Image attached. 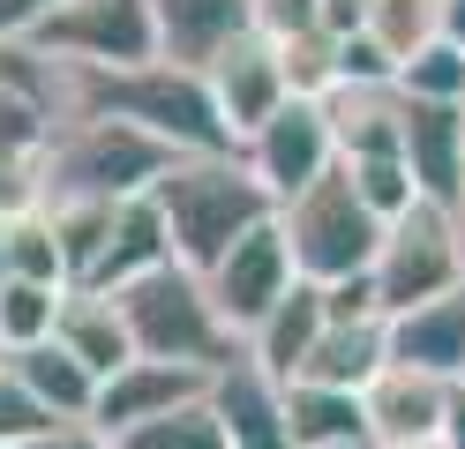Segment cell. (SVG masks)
<instances>
[{
    "mask_svg": "<svg viewBox=\"0 0 465 449\" xmlns=\"http://www.w3.org/2000/svg\"><path fill=\"white\" fill-rule=\"evenodd\" d=\"M158 23V53L203 68L218 45H232L241 30H255V0H151Z\"/></svg>",
    "mask_w": 465,
    "mask_h": 449,
    "instance_id": "19",
    "label": "cell"
},
{
    "mask_svg": "<svg viewBox=\"0 0 465 449\" xmlns=\"http://www.w3.org/2000/svg\"><path fill=\"white\" fill-rule=\"evenodd\" d=\"M8 278H31V285H61V292H75L68 248H61V232H53L45 210H23V218H8Z\"/></svg>",
    "mask_w": 465,
    "mask_h": 449,
    "instance_id": "24",
    "label": "cell"
},
{
    "mask_svg": "<svg viewBox=\"0 0 465 449\" xmlns=\"http://www.w3.org/2000/svg\"><path fill=\"white\" fill-rule=\"evenodd\" d=\"M323 322H331V292H323V285H308V278H293V285H285V299L248 329L241 345L263 359L278 382H293V375H301V359L315 352V337H323Z\"/></svg>",
    "mask_w": 465,
    "mask_h": 449,
    "instance_id": "18",
    "label": "cell"
},
{
    "mask_svg": "<svg viewBox=\"0 0 465 449\" xmlns=\"http://www.w3.org/2000/svg\"><path fill=\"white\" fill-rule=\"evenodd\" d=\"M203 367H173V359H128V367H113L105 382H98V397H91V419L105 434H128L135 419H158V412H173V405H188V397H203Z\"/></svg>",
    "mask_w": 465,
    "mask_h": 449,
    "instance_id": "14",
    "label": "cell"
},
{
    "mask_svg": "<svg viewBox=\"0 0 465 449\" xmlns=\"http://www.w3.org/2000/svg\"><path fill=\"white\" fill-rule=\"evenodd\" d=\"M450 210H458V232H465V180H458V202H450Z\"/></svg>",
    "mask_w": 465,
    "mask_h": 449,
    "instance_id": "39",
    "label": "cell"
},
{
    "mask_svg": "<svg viewBox=\"0 0 465 449\" xmlns=\"http://www.w3.org/2000/svg\"><path fill=\"white\" fill-rule=\"evenodd\" d=\"M53 337H61V345H68L98 382H105L113 367H128V359H135V337H128L121 299H113V292H83V285H75V292L61 299V322H53Z\"/></svg>",
    "mask_w": 465,
    "mask_h": 449,
    "instance_id": "20",
    "label": "cell"
},
{
    "mask_svg": "<svg viewBox=\"0 0 465 449\" xmlns=\"http://www.w3.org/2000/svg\"><path fill=\"white\" fill-rule=\"evenodd\" d=\"M398 90L405 98H443V105H465V53L450 38H428L420 53L398 60Z\"/></svg>",
    "mask_w": 465,
    "mask_h": 449,
    "instance_id": "27",
    "label": "cell"
},
{
    "mask_svg": "<svg viewBox=\"0 0 465 449\" xmlns=\"http://www.w3.org/2000/svg\"><path fill=\"white\" fill-rule=\"evenodd\" d=\"M0 278H8V218H0Z\"/></svg>",
    "mask_w": 465,
    "mask_h": 449,
    "instance_id": "37",
    "label": "cell"
},
{
    "mask_svg": "<svg viewBox=\"0 0 465 449\" xmlns=\"http://www.w3.org/2000/svg\"><path fill=\"white\" fill-rule=\"evenodd\" d=\"M61 285H31V278H0V352H23L53 337V322H61Z\"/></svg>",
    "mask_w": 465,
    "mask_h": 449,
    "instance_id": "25",
    "label": "cell"
},
{
    "mask_svg": "<svg viewBox=\"0 0 465 449\" xmlns=\"http://www.w3.org/2000/svg\"><path fill=\"white\" fill-rule=\"evenodd\" d=\"M338 449H375V442H338Z\"/></svg>",
    "mask_w": 465,
    "mask_h": 449,
    "instance_id": "40",
    "label": "cell"
},
{
    "mask_svg": "<svg viewBox=\"0 0 465 449\" xmlns=\"http://www.w3.org/2000/svg\"><path fill=\"white\" fill-rule=\"evenodd\" d=\"M255 30H263V38H301V30H323V0H255Z\"/></svg>",
    "mask_w": 465,
    "mask_h": 449,
    "instance_id": "31",
    "label": "cell"
},
{
    "mask_svg": "<svg viewBox=\"0 0 465 449\" xmlns=\"http://www.w3.org/2000/svg\"><path fill=\"white\" fill-rule=\"evenodd\" d=\"M181 150L105 112H61L45 135V202H128L151 195Z\"/></svg>",
    "mask_w": 465,
    "mask_h": 449,
    "instance_id": "3",
    "label": "cell"
},
{
    "mask_svg": "<svg viewBox=\"0 0 465 449\" xmlns=\"http://www.w3.org/2000/svg\"><path fill=\"white\" fill-rule=\"evenodd\" d=\"M203 397H211V412H218V427H225L232 449H293V427H285V382L248 345L232 352L225 367H211Z\"/></svg>",
    "mask_w": 465,
    "mask_h": 449,
    "instance_id": "11",
    "label": "cell"
},
{
    "mask_svg": "<svg viewBox=\"0 0 465 449\" xmlns=\"http://www.w3.org/2000/svg\"><path fill=\"white\" fill-rule=\"evenodd\" d=\"M391 359L420 367V375H443V382H465V285L391 315Z\"/></svg>",
    "mask_w": 465,
    "mask_h": 449,
    "instance_id": "17",
    "label": "cell"
},
{
    "mask_svg": "<svg viewBox=\"0 0 465 449\" xmlns=\"http://www.w3.org/2000/svg\"><path fill=\"white\" fill-rule=\"evenodd\" d=\"M113 449H232V442L218 427L211 397H188V405H173L158 419H135L128 434H113Z\"/></svg>",
    "mask_w": 465,
    "mask_h": 449,
    "instance_id": "23",
    "label": "cell"
},
{
    "mask_svg": "<svg viewBox=\"0 0 465 449\" xmlns=\"http://www.w3.org/2000/svg\"><path fill=\"white\" fill-rule=\"evenodd\" d=\"M278 60H285V83H293V98H323V90L338 83V38H331V30L278 38Z\"/></svg>",
    "mask_w": 465,
    "mask_h": 449,
    "instance_id": "29",
    "label": "cell"
},
{
    "mask_svg": "<svg viewBox=\"0 0 465 449\" xmlns=\"http://www.w3.org/2000/svg\"><path fill=\"white\" fill-rule=\"evenodd\" d=\"M398 150H405L413 188L428 202H458V180H465V105L405 98L398 90Z\"/></svg>",
    "mask_w": 465,
    "mask_h": 449,
    "instance_id": "12",
    "label": "cell"
},
{
    "mask_svg": "<svg viewBox=\"0 0 465 449\" xmlns=\"http://www.w3.org/2000/svg\"><path fill=\"white\" fill-rule=\"evenodd\" d=\"M293 278H301V269H293V248H285V232H278V210H271L263 225H248L211 269H203V285H211L218 315L232 322V337H248V329L285 299Z\"/></svg>",
    "mask_w": 465,
    "mask_h": 449,
    "instance_id": "9",
    "label": "cell"
},
{
    "mask_svg": "<svg viewBox=\"0 0 465 449\" xmlns=\"http://www.w3.org/2000/svg\"><path fill=\"white\" fill-rule=\"evenodd\" d=\"M23 45L45 53L53 68H135L158 60V23L151 0H61Z\"/></svg>",
    "mask_w": 465,
    "mask_h": 449,
    "instance_id": "7",
    "label": "cell"
},
{
    "mask_svg": "<svg viewBox=\"0 0 465 449\" xmlns=\"http://www.w3.org/2000/svg\"><path fill=\"white\" fill-rule=\"evenodd\" d=\"M368 285H375V307L405 315L420 299H443L465 285V232H458V210L450 202H413L383 225V248L368 262Z\"/></svg>",
    "mask_w": 465,
    "mask_h": 449,
    "instance_id": "6",
    "label": "cell"
},
{
    "mask_svg": "<svg viewBox=\"0 0 465 449\" xmlns=\"http://www.w3.org/2000/svg\"><path fill=\"white\" fill-rule=\"evenodd\" d=\"M23 449H113V434L98 427V419H45Z\"/></svg>",
    "mask_w": 465,
    "mask_h": 449,
    "instance_id": "32",
    "label": "cell"
},
{
    "mask_svg": "<svg viewBox=\"0 0 465 449\" xmlns=\"http://www.w3.org/2000/svg\"><path fill=\"white\" fill-rule=\"evenodd\" d=\"M151 202L165 218L173 262H188V269H211L248 225H263L278 210L271 188L248 172L241 150H181V158L165 165V180L151 188Z\"/></svg>",
    "mask_w": 465,
    "mask_h": 449,
    "instance_id": "2",
    "label": "cell"
},
{
    "mask_svg": "<svg viewBox=\"0 0 465 449\" xmlns=\"http://www.w3.org/2000/svg\"><path fill=\"white\" fill-rule=\"evenodd\" d=\"M345 180L361 188V202L375 210V218H398V210H413L420 202V188H413V165L398 158V150H383V158H345Z\"/></svg>",
    "mask_w": 465,
    "mask_h": 449,
    "instance_id": "28",
    "label": "cell"
},
{
    "mask_svg": "<svg viewBox=\"0 0 465 449\" xmlns=\"http://www.w3.org/2000/svg\"><path fill=\"white\" fill-rule=\"evenodd\" d=\"M391 367V315H331L315 352L301 359L293 382H331V389H368Z\"/></svg>",
    "mask_w": 465,
    "mask_h": 449,
    "instance_id": "16",
    "label": "cell"
},
{
    "mask_svg": "<svg viewBox=\"0 0 465 449\" xmlns=\"http://www.w3.org/2000/svg\"><path fill=\"white\" fill-rule=\"evenodd\" d=\"M435 38H450L465 53V0H443V23H435Z\"/></svg>",
    "mask_w": 465,
    "mask_h": 449,
    "instance_id": "36",
    "label": "cell"
},
{
    "mask_svg": "<svg viewBox=\"0 0 465 449\" xmlns=\"http://www.w3.org/2000/svg\"><path fill=\"white\" fill-rule=\"evenodd\" d=\"M361 23H368V0H323V30L331 38H353Z\"/></svg>",
    "mask_w": 465,
    "mask_h": 449,
    "instance_id": "34",
    "label": "cell"
},
{
    "mask_svg": "<svg viewBox=\"0 0 465 449\" xmlns=\"http://www.w3.org/2000/svg\"><path fill=\"white\" fill-rule=\"evenodd\" d=\"M203 83H211V105H218V120H225L232 150L263 128L285 98H293L285 60H278V38H263V30H241L232 45H218L211 60H203Z\"/></svg>",
    "mask_w": 465,
    "mask_h": 449,
    "instance_id": "10",
    "label": "cell"
},
{
    "mask_svg": "<svg viewBox=\"0 0 465 449\" xmlns=\"http://www.w3.org/2000/svg\"><path fill=\"white\" fill-rule=\"evenodd\" d=\"M241 158H248V172L271 188V202L315 188V180L338 165V135H331L323 98H285V105L263 120V128L241 142Z\"/></svg>",
    "mask_w": 465,
    "mask_h": 449,
    "instance_id": "8",
    "label": "cell"
},
{
    "mask_svg": "<svg viewBox=\"0 0 465 449\" xmlns=\"http://www.w3.org/2000/svg\"><path fill=\"white\" fill-rule=\"evenodd\" d=\"M53 8H61V0H0V38H31Z\"/></svg>",
    "mask_w": 465,
    "mask_h": 449,
    "instance_id": "33",
    "label": "cell"
},
{
    "mask_svg": "<svg viewBox=\"0 0 465 449\" xmlns=\"http://www.w3.org/2000/svg\"><path fill=\"white\" fill-rule=\"evenodd\" d=\"M278 232L293 248V269L308 285H345V278H368L375 248H383V218L361 202V188L345 180V165H331L315 188L285 195L278 202Z\"/></svg>",
    "mask_w": 465,
    "mask_h": 449,
    "instance_id": "5",
    "label": "cell"
},
{
    "mask_svg": "<svg viewBox=\"0 0 465 449\" xmlns=\"http://www.w3.org/2000/svg\"><path fill=\"white\" fill-rule=\"evenodd\" d=\"M158 262H173L165 218H158L151 195H128V202H113L105 248L91 255V269H83V292H121V285H135L143 269H158Z\"/></svg>",
    "mask_w": 465,
    "mask_h": 449,
    "instance_id": "15",
    "label": "cell"
},
{
    "mask_svg": "<svg viewBox=\"0 0 465 449\" xmlns=\"http://www.w3.org/2000/svg\"><path fill=\"white\" fill-rule=\"evenodd\" d=\"M15 359V375H23V389L53 412V419H91V397H98V375L83 367V359L61 345V337H38V345H23V352H8Z\"/></svg>",
    "mask_w": 465,
    "mask_h": 449,
    "instance_id": "22",
    "label": "cell"
},
{
    "mask_svg": "<svg viewBox=\"0 0 465 449\" xmlns=\"http://www.w3.org/2000/svg\"><path fill=\"white\" fill-rule=\"evenodd\" d=\"M368 405V442H443V412H450V382L443 375H420V367H391L361 389Z\"/></svg>",
    "mask_w": 465,
    "mask_h": 449,
    "instance_id": "13",
    "label": "cell"
},
{
    "mask_svg": "<svg viewBox=\"0 0 465 449\" xmlns=\"http://www.w3.org/2000/svg\"><path fill=\"white\" fill-rule=\"evenodd\" d=\"M285 427H293V449H338V442H368V405H361V389H331V382H285Z\"/></svg>",
    "mask_w": 465,
    "mask_h": 449,
    "instance_id": "21",
    "label": "cell"
},
{
    "mask_svg": "<svg viewBox=\"0 0 465 449\" xmlns=\"http://www.w3.org/2000/svg\"><path fill=\"white\" fill-rule=\"evenodd\" d=\"M443 449H465V382H450V412H443Z\"/></svg>",
    "mask_w": 465,
    "mask_h": 449,
    "instance_id": "35",
    "label": "cell"
},
{
    "mask_svg": "<svg viewBox=\"0 0 465 449\" xmlns=\"http://www.w3.org/2000/svg\"><path fill=\"white\" fill-rule=\"evenodd\" d=\"M383 449H443V442H383Z\"/></svg>",
    "mask_w": 465,
    "mask_h": 449,
    "instance_id": "38",
    "label": "cell"
},
{
    "mask_svg": "<svg viewBox=\"0 0 465 449\" xmlns=\"http://www.w3.org/2000/svg\"><path fill=\"white\" fill-rule=\"evenodd\" d=\"M45 405L31 397V389H23V375H15V359L8 352H0V449H23V442H31L38 427H45Z\"/></svg>",
    "mask_w": 465,
    "mask_h": 449,
    "instance_id": "30",
    "label": "cell"
},
{
    "mask_svg": "<svg viewBox=\"0 0 465 449\" xmlns=\"http://www.w3.org/2000/svg\"><path fill=\"white\" fill-rule=\"evenodd\" d=\"M435 23H443V0H368V23L361 30L391 60H405V53H420L435 38Z\"/></svg>",
    "mask_w": 465,
    "mask_h": 449,
    "instance_id": "26",
    "label": "cell"
},
{
    "mask_svg": "<svg viewBox=\"0 0 465 449\" xmlns=\"http://www.w3.org/2000/svg\"><path fill=\"white\" fill-rule=\"evenodd\" d=\"M61 112H105L158 135L165 150H232L211 105V83L188 60H135V68H61Z\"/></svg>",
    "mask_w": 465,
    "mask_h": 449,
    "instance_id": "1",
    "label": "cell"
},
{
    "mask_svg": "<svg viewBox=\"0 0 465 449\" xmlns=\"http://www.w3.org/2000/svg\"><path fill=\"white\" fill-rule=\"evenodd\" d=\"M121 299V322H128V337L143 359H173V367H225L232 352H241V337H232V322L218 315V299L211 285H203V269L188 262H158V269H143L135 285L113 292Z\"/></svg>",
    "mask_w": 465,
    "mask_h": 449,
    "instance_id": "4",
    "label": "cell"
}]
</instances>
